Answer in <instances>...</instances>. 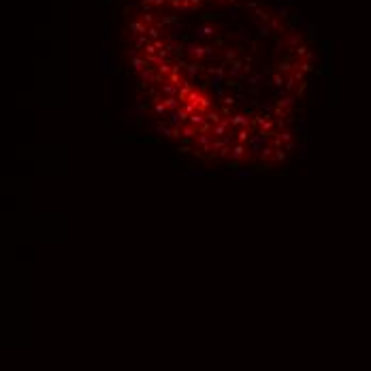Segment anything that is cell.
<instances>
[{"label": "cell", "mask_w": 371, "mask_h": 371, "mask_svg": "<svg viewBox=\"0 0 371 371\" xmlns=\"http://www.w3.org/2000/svg\"><path fill=\"white\" fill-rule=\"evenodd\" d=\"M216 34V28L213 26H198L194 30V39H203V36H213Z\"/></svg>", "instance_id": "cell-1"}, {"label": "cell", "mask_w": 371, "mask_h": 371, "mask_svg": "<svg viewBox=\"0 0 371 371\" xmlns=\"http://www.w3.org/2000/svg\"><path fill=\"white\" fill-rule=\"evenodd\" d=\"M241 71H243V64H241V62H232V64H231V71H228V73H231L232 77H237V75H239Z\"/></svg>", "instance_id": "cell-2"}, {"label": "cell", "mask_w": 371, "mask_h": 371, "mask_svg": "<svg viewBox=\"0 0 371 371\" xmlns=\"http://www.w3.org/2000/svg\"><path fill=\"white\" fill-rule=\"evenodd\" d=\"M198 68H201L198 64H188V75H190V77H194V75L198 73Z\"/></svg>", "instance_id": "cell-3"}, {"label": "cell", "mask_w": 371, "mask_h": 371, "mask_svg": "<svg viewBox=\"0 0 371 371\" xmlns=\"http://www.w3.org/2000/svg\"><path fill=\"white\" fill-rule=\"evenodd\" d=\"M239 39H241V41L250 39V32H247V28H245V26H241V30H239Z\"/></svg>", "instance_id": "cell-4"}, {"label": "cell", "mask_w": 371, "mask_h": 371, "mask_svg": "<svg viewBox=\"0 0 371 371\" xmlns=\"http://www.w3.org/2000/svg\"><path fill=\"white\" fill-rule=\"evenodd\" d=\"M260 79H265V75H254V77H250V79H247V83H250V86H256Z\"/></svg>", "instance_id": "cell-5"}, {"label": "cell", "mask_w": 371, "mask_h": 371, "mask_svg": "<svg viewBox=\"0 0 371 371\" xmlns=\"http://www.w3.org/2000/svg\"><path fill=\"white\" fill-rule=\"evenodd\" d=\"M130 28H132L135 32H147V30H145V26H143V24H139V21H135V24H132Z\"/></svg>", "instance_id": "cell-6"}, {"label": "cell", "mask_w": 371, "mask_h": 371, "mask_svg": "<svg viewBox=\"0 0 371 371\" xmlns=\"http://www.w3.org/2000/svg\"><path fill=\"white\" fill-rule=\"evenodd\" d=\"M232 124H247V120H245V115H235Z\"/></svg>", "instance_id": "cell-7"}, {"label": "cell", "mask_w": 371, "mask_h": 371, "mask_svg": "<svg viewBox=\"0 0 371 371\" xmlns=\"http://www.w3.org/2000/svg\"><path fill=\"white\" fill-rule=\"evenodd\" d=\"M226 13H228V17H232V19H235V17H239V9H235V6H232V9H228Z\"/></svg>", "instance_id": "cell-8"}, {"label": "cell", "mask_w": 371, "mask_h": 371, "mask_svg": "<svg viewBox=\"0 0 371 371\" xmlns=\"http://www.w3.org/2000/svg\"><path fill=\"white\" fill-rule=\"evenodd\" d=\"M147 34H149V36H154V39H158V30H156V28H149V30H147Z\"/></svg>", "instance_id": "cell-9"}, {"label": "cell", "mask_w": 371, "mask_h": 371, "mask_svg": "<svg viewBox=\"0 0 371 371\" xmlns=\"http://www.w3.org/2000/svg\"><path fill=\"white\" fill-rule=\"evenodd\" d=\"M281 47H284V39H277V41H275V49L281 51Z\"/></svg>", "instance_id": "cell-10"}, {"label": "cell", "mask_w": 371, "mask_h": 371, "mask_svg": "<svg viewBox=\"0 0 371 371\" xmlns=\"http://www.w3.org/2000/svg\"><path fill=\"white\" fill-rule=\"evenodd\" d=\"M216 2H222V0H216ZM226 2H235V0H226Z\"/></svg>", "instance_id": "cell-11"}]
</instances>
